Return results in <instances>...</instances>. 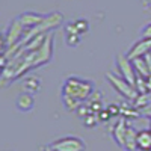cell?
Wrapping results in <instances>:
<instances>
[{"label":"cell","instance_id":"6da1fadb","mask_svg":"<svg viewBox=\"0 0 151 151\" xmlns=\"http://www.w3.org/2000/svg\"><path fill=\"white\" fill-rule=\"evenodd\" d=\"M92 89L94 85L91 80L71 76L62 85V101L68 110H76L80 107V103L92 95Z\"/></svg>","mask_w":151,"mask_h":151},{"label":"cell","instance_id":"7a4b0ae2","mask_svg":"<svg viewBox=\"0 0 151 151\" xmlns=\"http://www.w3.org/2000/svg\"><path fill=\"white\" fill-rule=\"evenodd\" d=\"M106 79L109 82V85L115 89L121 97H124L125 100H129V101H134L136 97L139 95L136 91V88L129 83L125 79H122L121 76H116V74H113V73H106Z\"/></svg>","mask_w":151,"mask_h":151},{"label":"cell","instance_id":"3957f363","mask_svg":"<svg viewBox=\"0 0 151 151\" xmlns=\"http://www.w3.org/2000/svg\"><path fill=\"white\" fill-rule=\"evenodd\" d=\"M55 151H85L86 150V144L82 137L77 136H65L56 139L50 144Z\"/></svg>","mask_w":151,"mask_h":151},{"label":"cell","instance_id":"277c9868","mask_svg":"<svg viewBox=\"0 0 151 151\" xmlns=\"http://www.w3.org/2000/svg\"><path fill=\"white\" fill-rule=\"evenodd\" d=\"M115 64H116V68L119 71V76L122 79H125L129 83H132L134 86V82H136V71L133 68V64L132 60L127 58V55H118L116 59H115Z\"/></svg>","mask_w":151,"mask_h":151},{"label":"cell","instance_id":"5b68a950","mask_svg":"<svg viewBox=\"0 0 151 151\" xmlns=\"http://www.w3.org/2000/svg\"><path fill=\"white\" fill-rule=\"evenodd\" d=\"M24 32H26V30H24L23 24L20 23L18 18H15L14 21L11 23L9 30H8V33H6V36H5V40H6V47L11 48V47H14V45L20 44L21 38H23V35H24Z\"/></svg>","mask_w":151,"mask_h":151},{"label":"cell","instance_id":"8992f818","mask_svg":"<svg viewBox=\"0 0 151 151\" xmlns=\"http://www.w3.org/2000/svg\"><path fill=\"white\" fill-rule=\"evenodd\" d=\"M151 52V40H141L132 45V48L127 52V58L130 60L136 59V58H144Z\"/></svg>","mask_w":151,"mask_h":151},{"label":"cell","instance_id":"52a82bcc","mask_svg":"<svg viewBox=\"0 0 151 151\" xmlns=\"http://www.w3.org/2000/svg\"><path fill=\"white\" fill-rule=\"evenodd\" d=\"M127 129H129V124L125 118H119L118 122L113 125V130H112V136L115 142L124 150V142H125V134H127Z\"/></svg>","mask_w":151,"mask_h":151},{"label":"cell","instance_id":"ba28073f","mask_svg":"<svg viewBox=\"0 0 151 151\" xmlns=\"http://www.w3.org/2000/svg\"><path fill=\"white\" fill-rule=\"evenodd\" d=\"M44 18H45V17H42L41 14H36V12H24V14H21V15L18 17V20H20V23L23 24L24 30L36 27L38 24H41V23L44 21Z\"/></svg>","mask_w":151,"mask_h":151},{"label":"cell","instance_id":"9c48e42d","mask_svg":"<svg viewBox=\"0 0 151 151\" xmlns=\"http://www.w3.org/2000/svg\"><path fill=\"white\" fill-rule=\"evenodd\" d=\"M136 145H137V150L141 151H151V130L150 129L137 132Z\"/></svg>","mask_w":151,"mask_h":151},{"label":"cell","instance_id":"30bf717a","mask_svg":"<svg viewBox=\"0 0 151 151\" xmlns=\"http://www.w3.org/2000/svg\"><path fill=\"white\" fill-rule=\"evenodd\" d=\"M33 104H35L33 95L29 94V92H23L17 98V109L20 112H29V110H32L33 109Z\"/></svg>","mask_w":151,"mask_h":151},{"label":"cell","instance_id":"8fae6325","mask_svg":"<svg viewBox=\"0 0 151 151\" xmlns=\"http://www.w3.org/2000/svg\"><path fill=\"white\" fill-rule=\"evenodd\" d=\"M136 137H137V132L132 127V125H129L127 134H125V142H124V150L125 151H136L137 150Z\"/></svg>","mask_w":151,"mask_h":151},{"label":"cell","instance_id":"7c38bea8","mask_svg":"<svg viewBox=\"0 0 151 151\" xmlns=\"http://www.w3.org/2000/svg\"><path fill=\"white\" fill-rule=\"evenodd\" d=\"M133 64V68L136 71V76H141V77H148L150 76V71H148V67H147V62H145V58H136L132 60Z\"/></svg>","mask_w":151,"mask_h":151},{"label":"cell","instance_id":"4fadbf2b","mask_svg":"<svg viewBox=\"0 0 151 151\" xmlns=\"http://www.w3.org/2000/svg\"><path fill=\"white\" fill-rule=\"evenodd\" d=\"M23 88H24V92L35 94L36 91H40V88H41L40 79H36V77H29V79H26V80H24V83H23Z\"/></svg>","mask_w":151,"mask_h":151},{"label":"cell","instance_id":"5bb4252c","mask_svg":"<svg viewBox=\"0 0 151 151\" xmlns=\"http://www.w3.org/2000/svg\"><path fill=\"white\" fill-rule=\"evenodd\" d=\"M134 88H136L137 94H147V92H148V88H147V79H145V77H141V76H136Z\"/></svg>","mask_w":151,"mask_h":151},{"label":"cell","instance_id":"9a60e30c","mask_svg":"<svg viewBox=\"0 0 151 151\" xmlns=\"http://www.w3.org/2000/svg\"><path fill=\"white\" fill-rule=\"evenodd\" d=\"M83 121H85V125H88V127H94V125L98 122V119H95V115L94 113H89V115H86L85 118H83Z\"/></svg>","mask_w":151,"mask_h":151},{"label":"cell","instance_id":"2e32d148","mask_svg":"<svg viewBox=\"0 0 151 151\" xmlns=\"http://www.w3.org/2000/svg\"><path fill=\"white\" fill-rule=\"evenodd\" d=\"M139 112H141V115H144V116H147V118L151 119V92H150V101H148V104L144 109H141Z\"/></svg>","mask_w":151,"mask_h":151},{"label":"cell","instance_id":"e0dca14e","mask_svg":"<svg viewBox=\"0 0 151 151\" xmlns=\"http://www.w3.org/2000/svg\"><path fill=\"white\" fill-rule=\"evenodd\" d=\"M107 112L110 113V116H113V115H121V107L118 106V104H110L109 107H107Z\"/></svg>","mask_w":151,"mask_h":151},{"label":"cell","instance_id":"ac0fdd59","mask_svg":"<svg viewBox=\"0 0 151 151\" xmlns=\"http://www.w3.org/2000/svg\"><path fill=\"white\" fill-rule=\"evenodd\" d=\"M142 38H145V40H151V23H148L147 26L142 29Z\"/></svg>","mask_w":151,"mask_h":151},{"label":"cell","instance_id":"d6986e66","mask_svg":"<svg viewBox=\"0 0 151 151\" xmlns=\"http://www.w3.org/2000/svg\"><path fill=\"white\" fill-rule=\"evenodd\" d=\"M109 118H112V116H110V113L107 112V109H106L104 112H103V110L98 112V121H107Z\"/></svg>","mask_w":151,"mask_h":151},{"label":"cell","instance_id":"ffe728a7","mask_svg":"<svg viewBox=\"0 0 151 151\" xmlns=\"http://www.w3.org/2000/svg\"><path fill=\"white\" fill-rule=\"evenodd\" d=\"M145 58V62H147V67H148V71H150V76H151V55L148 53L147 56H144Z\"/></svg>","mask_w":151,"mask_h":151},{"label":"cell","instance_id":"44dd1931","mask_svg":"<svg viewBox=\"0 0 151 151\" xmlns=\"http://www.w3.org/2000/svg\"><path fill=\"white\" fill-rule=\"evenodd\" d=\"M6 47V40L3 35H0V52H3V48Z\"/></svg>","mask_w":151,"mask_h":151},{"label":"cell","instance_id":"7402d4cb","mask_svg":"<svg viewBox=\"0 0 151 151\" xmlns=\"http://www.w3.org/2000/svg\"><path fill=\"white\" fill-rule=\"evenodd\" d=\"M147 88H148V92H151V76L147 77Z\"/></svg>","mask_w":151,"mask_h":151},{"label":"cell","instance_id":"603a6c76","mask_svg":"<svg viewBox=\"0 0 151 151\" xmlns=\"http://www.w3.org/2000/svg\"><path fill=\"white\" fill-rule=\"evenodd\" d=\"M42 151H55V150H53L52 147H50V145H47V147H44V148H42Z\"/></svg>","mask_w":151,"mask_h":151},{"label":"cell","instance_id":"cb8c5ba5","mask_svg":"<svg viewBox=\"0 0 151 151\" xmlns=\"http://www.w3.org/2000/svg\"><path fill=\"white\" fill-rule=\"evenodd\" d=\"M2 74H3V70H2V68H0V77H2Z\"/></svg>","mask_w":151,"mask_h":151},{"label":"cell","instance_id":"d4e9b609","mask_svg":"<svg viewBox=\"0 0 151 151\" xmlns=\"http://www.w3.org/2000/svg\"><path fill=\"white\" fill-rule=\"evenodd\" d=\"M150 130H151V125H150Z\"/></svg>","mask_w":151,"mask_h":151},{"label":"cell","instance_id":"484cf974","mask_svg":"<svg viewBox=\"0 0 151 151\" xmlns=\"http://www.w3.org/2000/svg\"><path fill=\"white\" fill-rule=\"evenodd\" d=\"M150 55H151V52H150Z\"/></svg>","mask_w":151,"mask_h":151}]
</instances>
